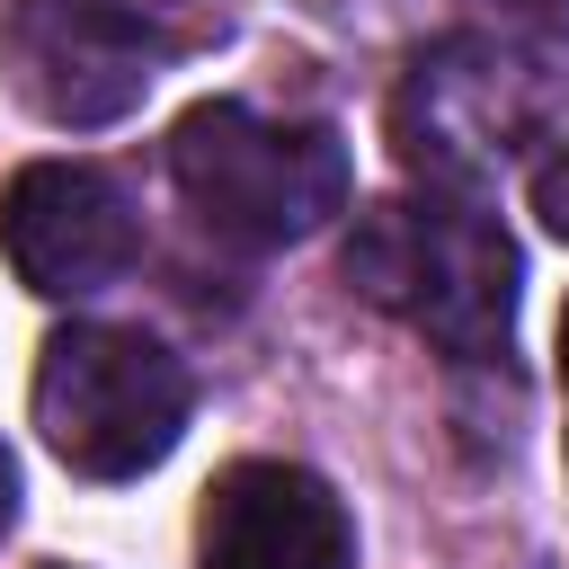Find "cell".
I'll return each instance as SVG.
<instances>
[{
  "mask_svg": "<svg viewBox=\"0 0 569 569\" xmlns=\"http://www.w3.org/2000/svg\"><path fill=\"white\" fill-rule=\"evenodd\" d=\"M0 62L44 124L89 133L142 107V89L169 62V36L142 27V9L124 0H18L0 27Z\"/></svg>",
  "mask_w": 569,
  "mask_h": 569,
  "instance_id": "obj_4",
  "label": "cell"
},
{
  "mask_svg": "<svg viewBox=\"0 0 569 569\" xmlns=\"http://www.w3.org/2000/svg\"><path fill=\"white\" fill-rule=\"evenodd\" d=\"M36 436L80 480H142L187 436V365L124 320H71L36 356Z\"/></svg>",
  "mask_w": 569,
  "mask_h": 569,
  "instance_id": "obj_3",
  "label": "cell"
},
{
  "mask_svg": "<svg viewBox=\"0 0 569 569\" xmlns=\"http://www.w3.org/2000/svg\"><path fill=\"white\" fill-rule=\"evenodd\" d=\"M516 53H489L471 36L418 53L409 89H400V160L427 169L436 187H471L507 160V142L533 124V89L516 80Z\"/></svg>",
  "mask_w": 569,
  "mask_h": 569,
  "instance_id": "obj_6",
  "label": "cell"
},
{
  "mask_svg": "<svg viewBox=\"0 0 569 569\" xmlns=\"http://www.w3.org/2000/svg\"><path fill=\"white\" fill-rule=\"evenodd\" d=\"M169 178L187 213L231 249H284L347 213V142L329 124H284L240 98H204L178 116Z\"/></svg>",
  "mask_w": 569,
  "mask_h": 569,
  "instance_id": "obj_2",
  "label": "cell"
},
{
  "mask_svg": "<svg viewBox=\"0 0 569 569\" xmlns=\"http://www.w3.org/2000/svg\"><path fill=\"white\" fill-rule=\"evenodd\" d=\"M0 249L18 267L27 293L44 302H80L98 284H116L142 258V222L124 204V187L89 160H27L0 196Z\"/></svg>",
  "mask_w": 569,
  "mask_h": 569,
  "instance_id": "obj_5",
  "label": "cell"
},
{
  "mask_svg": "<svg viewBox=\"0 0 569 569\" xmlns=\"http://www.w3.org/2000/svg\"><path fill=\"white\" fill-rule=\"evenodd\" d=\"M18 525V462H9V445H0V533Z\"/></svg>",
  "mask_w": 569,
  "mask_h": 569,
  "instance_id": "obj_9",
  "label": "cell"
},
{
  "mask_svg": "<svg viewBox=\"0 0 569 569\" xmlns=\"http://www.w3.org/2000/svg\"><path fill=\"white\" fill-rule=\"evenodd\" d=\"M507 9H569V0H507Z\"/></svg>",
  "mask_w": 569,
  "mask_h": 569,
  "instance_id": "obj_11",
  "label": "cell"
},
{
  "mask_svg": "<svg viewBox=\"0 0 569 569\" xmlns=\"http://www.w3.org/2000/svg\"><path fill=\"white\" fill-rule=\"evenodd\" d=\"M196 569H356L347 498L302 462H231L204 489Z\"/></svg>",
  "mask_w": 569,
  "mask_h": 569,
  "instance_id": "obj_7",
  "label": "cell"
},
{
  "mask_svg": "<svg viewBox=\"0 0 569 569\" xmlns=\"http://www.w3.org/2000/svg\"><path fill=\"white\" fill-rule=\"evenodd\" d=\"M347 284L445 356H498L516 329V240L480 204H365L347 231Z\"/></svg>",
  "mask_w": 569,
  "mask_h": 569,
  "instance_id": "obj_1",
  "label": "cell"
},
{
  "mask_svg": "<svg viewBox=\"0 0 569 569\" xmlns=\"http://www.w3.org/2000/svg\"><path fill=\"white\" fill-rule=\"evenodd\" d=\"M533 213H542V231H560V240H569V142L533 169Z\"/></svg>",
  "mask_w": 569,
  "mask_h": 569,
  "instance_id": "obj_8",
  "label": "cell"
},
{
  "mask_svg": "<svg viewBox=\"0 0 569 569\" xmlns=\"http://www.w3.org/2000/svg\"><path fill=\"white\" fill-rule=\"evenodd\" d=\"M560 382H569V311H560Z\"/></svg>",
  "mask_w": 569,
  "mask_h": 569,
  "instance_id": "obj_10",
  "label": "cell"
}]
</instances>
